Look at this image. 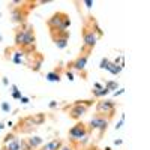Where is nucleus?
Instances as JSON below:
<instances>
[{
    "label": "nucleus",
    "instance_id": "nucleus-12",
    "mask_svg": "<svg viewBox=\"0 0 150 150\" xmlns=\"http://www.w3.org/2000/svg\"><path fill=\"white\" fill-rule=\"evenodd\" d=\"M62 146H63L62 140H60V138H54V140H51V141L45 143V144L42 146V149H41V150H60V149H62Z\"/></svg>",
    "mask_w": 150,
    "mask_h": 150
},
{
    "label": "nucleus",
    "instance_id": "nucleus-3",
    "mask_svg": "<svg viewBox=\"0 0 150 150\" xmlns=\"http://www.w3.org/2000/svg\"><path fill=\"white\" fill-rule=\"evenodd\" d=\"M92 105H93V101H75L68 110V116L74 120H78L86 114L87 110Z\"/></svg>",
    "mask_w": 150,
    "mask_h": 150
},
{
    "label": "nucleus",
    "instance_id": "nucleus-17",
    "mask_svg": "<svg viewBox=\"0 0 150 150\" xmlns=\"http://www.w3.org/2000/svg\"><path fill=\"white\" fill-rule=\"evenodd\" d=\"M47 80L50 83H59L60 81V74L59 72H48L47 74Z\"/></svg>",
    "mask_w": 150,
    "mask_h": 150
},
{
    "label": "nucleus",
    "instance_id": "nucleus-29",
    "mask_svg": "<svg viewBox=\"0 0 150 150\" xmlns=\"http://www.w3.org/2000/svg\"><path fill=\"white\" fill-rule=\"evenodd\" d=\"M66 77H68V78H69V80H71V81H72V80H74V75H72V72H69V71H68V72H66Z\"/></svg>",
    "mask_w": 150,
    "mask_h": 150
},
{
    "label": "nucleus",
    "instance_id": "nucleus-34",
    "mask_svg": "<svg viewBox=\"0 0 150 150\" xmlns=\"http://www.w3.org/2000/svg\"><path fill=\"white\" fill-rule=\"evenodd\" d=\"M60 150H72V149H71V147H63V146H62V149H60Z\"/></svg>",
    "mask_w": 150,
    "mask_h": 150
},
{
    "label": "nucleus",
    "instance_id": "nucleus-32",
    "mask_svg": "<svg viewBox=\"0 0 150 150\" xmlns=\"http://www.w3.org/2000/svg\"><path fill=\"white\" fill-rule=\"evenodd\" d=\"M123 92H125V90H123V89H122V90H119V92H116V93H114V95H116V96H119V95H122V93H123Z\"/></svg>",
    "mask_w": 150,
    "mask_h": 150
},
{
    "label": "nucleus",
    "instance_id": "nucleus-13",
    "mask_svg": "<svg viewBox=\"0 0 150 150\" xmlns=\"http://www.w3.org/2000/svg\"><path fill=\"white\" fill-rule=\"evenodd\" d=\"M27 143H29V146L33 149V150H36V149H39L42 144H44V141H42V138L41 137H38V135H33V137H30V138H27L26 140Z\"/></svg>",
    "mask_w": 150,
    "mask_h": 150
},
{
    "label": "nucleus",
    "instance_id": "nucleus-30",
    "mask_svg": "<svg viewBox=\"0 0 150 150\" xmlns=\"http://www.w3.org/2000/svg\"><path fill=\"white\" fill-rule=\"evenodd\" d=\"M57 107V102L56 101H51V102H50V108H56Z\"/></svg>",
    "mask_w": 150,
    "mask_h": 150
},
{
    "label": "nucleus",
    "instance_id": "nucleus-6",
    "mask_svg": "<svg viewBox=\"0 0 150 150\" xmlns=\"http://www.w3.org/2000/svg\"><path fill=\"white\" fill-rule=\"evenodd\" d=\"M108 119H105V116H101V114H96L92 120H90V129H96L101 134H104L107 131V126H108Z\"/></svg>",
    "mask_w": 150,
    "mask_h": 150
},
{
    "label": "nucleus",
    "instance_id": "nucleus-16",
    "mask_svg": "<svg viewBox=\"0 0 150 150\" xmlns=\"http://www.w3.org/2000/svg\"><path fill=\"white\" fill-rule=\"evenodd\" d=\"M122 68H123V66H119V65H116L114 62H110L105 71H108V72H110V74H112V75H119V74L122 72Z\"/></svg>",
    "mask_w": 150,
    "mask_h": 150
},
{
    "label": "nucleus",
    "instance_id": "nucleus-5",
    "mask_svg": "<svg viewBox=\"0 0 150 150\" xmlns=\"http://www.w3.org/2000/svg\"><path fill=\"white\" fill-rule=\"evenodd\" d=\"M114 111H116V104L110 101V99H102L96 104V112L101 116H108L110 119L114 116Z\"/></svg>",
    "mask_w": 150,
    "mask_h": 150
},
{
    "label": "nucleus",
    "instance_id": "nucleus-28",
    "mask_svg": "<svg viewBox=\"0 0 150 150\" xmlns=\"http://www.w3.org/2000/svg\"><path fill=\"white\" fill-rule=\"evenodd\" d=\"M20 101H21L23 104H29V98H26V96H21Z\"/></svg>",
    "mask_w": 150,
    "mask_h": 150
},
{
    "label": "nucleus",
    "instance_id": "nucleus-11",
    "mask_svg": "<svg viewBox=\"0 0 150 150\" xmlns=\"http://www.w3.org/2000/svg\"><path fill=\"white\" fill-rule=\"evenodd\" d=\"M35 128H36V126L32 123L30 117H26V119L20 120V123H18V128H15V129H20L23 134H30V132H32Z\"/></svg>",
    "mask_w": 150,
    "mask_h": 150
},
{
    "label": "nucleus",
    "instance_id": "nucleus-22",
    "mask_svg": "<svg viewBox=\"0 0 150 150\" xmlns=\"http://www.w3.org/2000/svg\"><path fill=\"white\" fill-rule=\"evenodd\" d=\"M15 138H17L15 132H9V134H6V135H5V138H3V144H8V143H11V141H14Z\"/></svg>",
    "mask_w": 150,
    "mask_h": 150
},
{
    "label": "nucleus",
    "instance_id": "nucleus-35",
    "mask_svg": "<svg viewBox=\"0 0 150 150\" xmlns=\"http://www.w3.org/2000/svg\"><path fill=\"white\" fill-rule=\"evenodd\" d=\"M3 129V125H0V131H2Z\"/></svg>",
    "mask_w": 150,
    "mask_h": 150
},
{
    "label": "nucleus",
    "instance_id": "nucleus-27",
    "mask_svg": "<svg viewBox=\"0 0 150 150\" xmlns=\"http://www.w3.org/2000/svg\"><path fill=\"white\" fill-rule=\"evenodd\" d=\"M83 3H84L87 8H92V6H93V2H92V0H84Z\"/></svg>",
    "mask_w": 150,
    "mask_h": 150
},
{
    "label": "nucleus",
    "instance_id": "nucleus-33",
    "mask_svg": "<svg viewBox=\"0 0 150 150\" xmlns=\"http://www.w3.org/2000/svg\"><path fill=\"white\" fill-rule=\"evenodd\" d=\"M114 144H116V146H120V144H122V140H116Z\"/></svg>",
    "mask_w": 150,
    "mask_h": 150
},
{
    "label": "nucleus",
    "instance_id": "nucleus-14",
    "mask_svg": "<svg viewBox=\"0 0 150 150\" xmlns=\"http://www.w3.org/2000/svg\"><path fill=\"white\" fill-rule=\"evenodd\" d=\"M2 150H21V140L20 138H15L14 141H11L8 144H3L2 146Z\"/></svg>",
    "mask_w": 150,
    "mask_h": 150
},
{
    "label": "nucleus",
    "instance_id": "nucleus-21",
    "mask_svg": "<svg viewBox=\"0 0 150 150\" xmlns=\"http://www.w3.org/2000/svg\"><path fill=\"white\" fill-rule=\"evenodd\" d=\"M41 66H42V56H39V59L32 63V69H33L35 72H38V71L41 69Z\"/></svg>",
    "mask_w": 150,
    "mask_h": 150
},
{
    "label": "nucleus",
    "instance_id": "nucleus-4",
    "mask_svg": "<svg viewBox=\"0 0 150 150\" xmlns=\"http://www.w3.org/2000/svg\"><path fill=\"white\" fill-rule=\"evenodd\" d=\"M87 135H89V129H87V126H86L84 123H81V122L75 123L74 126L69 129V140H71L72 143L86 140Z\"/></svg>",
    "mask_w": 150,
    "mask_h": 150
},
{
    "label": "nucleus",
    "instance_id": "nucleus-20",
    "mask_svg": "<svg viewBox=\"0 0 150 150\" xmlns=\"http://www.w3.org/2000/svg\"><path fill=\"white\" fill-rule=\"evenodd\" d=\"M117 87H119L117 81H107V83H105V89H107L108 92H111V90H117Z\"/></svg>",
    "mask_w": 150,
    "mask_h": 150
},
{
    "label": "nucleus",
    "instance_id": "nucleus-24",
    "mask_svg": "<svg viewBox=\"0 0 150 150\" xmlns=\"http://www.w3.org/2000/svg\"><path fill=\"white\" fill-rule=\"evenodd\" d=\"M21 150H33L26 140H21Z\"/></svg>",
    "mask_w": 150,
    "mask_h": 150
},
{
    "label": "nucleus",
    "instance_id": "nucleus-9",
    "mask_svg": "<svg viewBox=\"0 0 150 150\" xmlns=\"http://www.w3.org/2000/svg\"><path fill=\"white\" fill-rule=\"evenodd\" d=\"M87 60H89V54H83L80 57H77L72 63H71V68L78 71V72H84L86 66H87Z\"/></svg>",
    "mask_w": 150,
    "mask_h": 150
},
{
    "label": "nucleus",
    "instance_id": "nucleus-1",
    "mask_svg": "<svg viewBox=\"0 0 150 150\" xmlns=\"http://www.w3.org/2000/svg\"><path fill=\"white\" fill-rule=\"evenodd\" d=\"M102 36V30L99 29L98 26V23L93 20V17H90L89 23H86L84 24V29H83V51L84 50H87V53L86 54H89L92 50L95 48L98 39Z\"/></svg>",
    "mask_w": 150,
    "mask_h": 150
},
{
    "label": "nucleus",
    "instance_id": "nucleus-2",
    "mask_svg": "<svg viewBox=\"0 0 150 150\" xmlns=\"http://www.w3.org/2000/svg\"><path fill=\"white\" fill-rule=\"evenodd\" d=\"M47 26L50 29V35L53 33H63L71 26V20L66 12H56L47 20Z\"/></svg>",
    "mask_w": 150,
    "mask_h": 150
},
{
    "label": "nucleus",
    "instance_id": "nucleus-15",
    "mask_svg": "<svg viewBox=\"0 0 150 150\" xmlns=\"http://www.w3.org/2000/svg\"><path fill=\"white\" fill-rule=\"evenodd\" d=\"M30 120H32V123L35 125V126H41L42 123H45L47 117H45V114H44V112H38V114H33V116H30Z\"/></svg>",
    "mask_w": 150,
    "mask_h": 150
},
{
    "label": "nucleus",
    "instance_id": "nucleus-19",
    "mask_svg": "<svg viewBox=\"0 0 150 150\" xmlns=\"http://www.w3.org/2000/svg\"><path fill=\"white\" fill-rule=\"evenodd\" d=\"M108 93H110V92L105 89V87H102V89H99V90H98V89H96V90H92V95H93L95 98H104V96H107Z\"/></svg>",
    "mask_w": 150,
    "mask_h": 150
},
{
    "label": "nucleus",
    "instance_id": "nucleus-7",
    "mask_svg": "<svg viewBox=\"0 0 150 150\" xmlns=\"http://www.w3.org/2000/svg\"><path fill=\"white\" fill-rule=\"evenodd\" d=\"M51 38H53V42H54V45L59 48V50H63V48H66L68 47V41H69V32L66 30V32H63V33H53L51 35Z\"/></svg>",
    "mask_w": 150,
    "mask_h": 150
},
{
    "label": "nucleus",
    "instance_id": "nucleus-25",
    "mask_svg": "<svg viewBox=\"0 0 150 150\" xmlns=\"http://www.w3.org/2000/svg\"><path fill=\"white\" fill-rule=\"evenodd\" d=\"M108 63H110V60H108V59H102V60H101V65H99V68H101V69H107Z\"/></svg>",
    "mask_w": 150,
    "mask_h": 150
},
{
    "label": "nucleus",
    "instance_id": "nucleus-18",
    "mask_svg": "<svg viewBox=\"0 0 150 150\" xmlns=\"http://www.w3.org/2000/svg\"><path fill=\"white\" fill-rule=\"evenodd\" d=\"M23 56H24V53L21 51V50H17V51L14 53V59L12 60H14L15 65H21L23 63Z\"/></svg>",
    "mask_w": 150,
    "mask_h": 150
},
{
    "label": "nucleus",
    "instance_id": "nucleus-31",
    "mask_svg": "<svg viewBox=\"0 0 150 150\" xmlns=\"http://www.w3.org/2000/svg\"><path fill=\"white\" fill-rule=\"evenodd\" d=\"M95 89H98V90H99V89H102V86L99 84V83H95Z\"/></svg>",
    "mask_w": 150,
    "mask_h": 150
},
{
    "label": "nucleus",
    "instance_id": "nucleus-8",
    "mask_svg": "<svg viewBox=\"0 0 150 150\" xmlns=\"http://www.w3.org/2000/svg\"><path fill=\"white\" fill-rule=\"evenodd\" d=\"M27 14H29V11L24 9V6L15 8L12 11V21L17 23V24H24V21L27 18Z\"/></svg>",
    "mask_w": 150,
    "mask_h": 150
},
{
    "label": "nucleus",
    "instance_id": "nucleus-26",
    "mask_svg": "<svg viewBox=\"0 0 150 150\" xmlns=\"http://www.w3.org/2000/svg\"><path fill=\"white\" fill-rule=\"evenodd\" d=\"M2 110H3L5 112H9V111H11V105H9L8 102H2Z\"/></svg>",
    "mask_w": 150,
    "mask_h": 150
},
{
    "label": "nucleus",
    "instance_id": "nucleus-10",
    "mask_svg": "<svg viewBox=\"0 0 150 150\" xmlns=\"http://www.w3.org/2000/svg\"><path fill=\"white\" fill-rule=\"evenodd\" d=\"M24 41H26V24H21V27L17 29V32H15V41H14L15 47L18 50H21L24 45Z\"/></svg>",
    "mask_w": 150,
    "mask_h": 150
},
{
    "label": "nucleus",
    "instance_id": "nucleus-23",
    "mask_svg": "<svg viewBox=\"0 0 150 150\" xmlns=\"http://www.w3.org/2000/svg\"><path fill=\"white\" fill-rule=\"evenodd\" d=\"M21 92L18 90V87L17 86H12V98L14 99H21Z\"/></svg>",
    "mask_w": 150,
    "mask_h": 150
}]
</instances>
